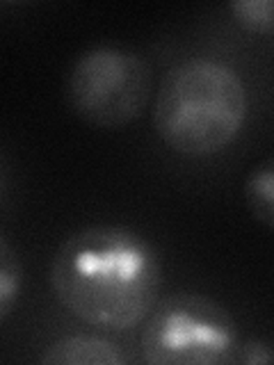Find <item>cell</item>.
Returning a JSON list of instances; mask_svg holds the SVG:
<instances>
[{
  "mask_svg": "<svg viewBox=\"0 0 274 365\" xmlns=\"http://www.w3.org/2000/svg\"><path fill=\"white\" fill-rule=\"evenodd\" d=\"M238 345L231 313L194 292L171 294L156 304L140 336L142 359L153 365L233 363Z\"/></svg>",
  "mask_w": 274,
  "mask_h": 365,
  "instance_id": "obj_4",
  "label": "cell"
},
{
  "mask_svg": "<svg viewBox=\"0 0 274 365\" xmlns=\"http://www.w3.org/2000/svg\"><path fill=\"white\" fill-rule=\"evenodd\" d=\"M151 87V64L140 53L101 43L76 57L64 80V98L85 123L117 130L142 117Z\"/></svg>",
  "mask_w": 274,
  "mask_h": 365,
  "instance_id": "obj_3",
  "label": "cell"
},
{
  "mask_svg": "<svg viewBox=\"0 0 274 365\" xmlns=\"http://www.w3.org/2000/svg\"><path fill=\"white\" fill-rule=\"evenodd\" d=\"M21 290V260L16 258L14 249L3 237L0 240V319L9 317Z\"/></svg>",
  "mask_w": 274,
  "mask_h": 365,
  "instance_id": "obj_7",
  "label": "cell"
},
{
  "mask_svg": "<svg viewBox=\"0 0 274 365\" xmlns=\"http://www.w3.org/2000/svg\"><path fill=\"white\" fill-rule=\"evenodd\" d=\"M247 85L233 66L190 57L169 68L153 106V128L171 151L188 158L220 153L243 130Z\"/></svg>",
  "mask_w": 274,
  "mask_h": 365,
  "instance_id": "obj_2",
  "label": "cell"
},
{
  "mask_svg": "<svg viewBox=\"0 0 274 365\" xmlns=\"http://www.w3.org/2000/svg\"><path fill=\"white\" fill-rule=\"evenodd\" d=\"M228 11L251 34L274 32V0H233Z\"/></svg>",
  "mask_w": 274,
  "mask_h": 365,
  "instance_id": "obj_8",
  "label": "cell"
},
{
  "mask_svg": "<svg viewBox=\"0 0 274 365\" xmlns=\"http://www.w3.org/2000/svg\"><path fill=\"white\" fill-rule=\"evenodd\" d=\"M39 361L44 365H121L123 354L96 336H66L46 347Z\"/></svg>",
  "mask_w": 274,
  "mask_h": 365,
  "instance_id": "obj_5",
  "label": "cell"
},
{
  "mask_svg": "<svg viewBox=\"0 0 274 365\" xmlns=\"http://www.w3.org/2000/svg\"><path fill=\"white\" fill-rule=\"evenodd\" d=\"M53 294L80 322L103 331L142 324L158 304L163 267L146 237L123 226H87L51 260Z\"/></svg>",
  "mask_w": 274,
  "mask_h": 365,
  "instance_id": "obj_1",
  "label": "cell"
},
{
  "mask_svg": "<svg viewBox=\"0 0 274 365\" xmlns=\"http://www.w3.org/2000/svg\"><path fill=\"white\" fill-rule=\"evenodd\" d=\"M272 359H274V354L270 351V347L263 345L260 340H247V342H243V345H238L235 356H233V361L249 363V365H254V363H270Z\"/></svg>",
  "mask_w": 274,
  "mask_h": 365,
  "instance_id": "obj_9",
  "label": "cell"
},
{
  "mask_svg": "<svg viewBox=\"0 0 274 365\" xmlns=\"http://www.w3.org/2000/svg\"><path fill=\"white\" fill-rule=\"evenodd\" d=\"M243 201L258 224L274 228V155L249 169L243 182Z\"/></svg>",
  "mask_w": 274,
  "mask_h": 365,
  "instance_id": "obj_6",
  "label": "cell"
}]
</instances>
